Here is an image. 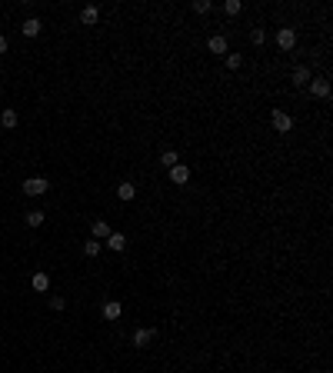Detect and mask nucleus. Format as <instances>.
Instances as JSON below:
<instances>
[{
  "label": "nucleus",
  "instance_id": "obj_1",
  "mask_svg": "<svg viewBox=\"0 0 333 373\" xmlns=\"http://www.w3.org/2000/svg\"><path fill=\"white\" fill-rule=\"evenodd\" d=\"M50 190V184H47L44 177H30V180H23V193L27 197H40V193H47Z\"/></svg>",
  "mask_w": 333,
  "mask_h": 373
},
{
  "label": "nucleus",
  "instance_id": "obj_2",
  "mask_svg": "<svg viewBox=\"0 0 333 373\" xmlns=\"http://www.w3.org/2000/svg\"><path fill=\"white\" fill-rule=\"evenodd\" d=\"M270 120H273V130L277 133H290L293 130V120H290V113H283V110H273Z\"/></svg>",
  "mask_w": 333,
  "mask_h": 373
},
{
  "label": "nucleus",
  "instance_id": "obj_3",
  "mask_svg": "<svg viewBox=\"0 0 333 373\" xmlns=\"http://www.w3.org/2000/svg\"><path fill=\"white\" fill-rule=\"evenodd\" d=\"M277 44H280V50H293V44H297V33L290 30V27H280V30H277Z\"/></svg>",
  "mask_w": 333,
  "mask_h": 373
},
{
  "label": "nucleus",
  "instance_id": "obj_4",
  "mask_svg": "<svg viewBox=\"0 0 333 373\" xmlns=\"http://www.w3.org/2000/svg\"><path fill=\"white\" fill-rule=\"evenodd\" d=\"M310 93L317 100H327L330 97V84H327V80H310Z\"/></svg>",
  "mask_w": 333,
  "mask_h": 373
},
{
  "label": "nucleus",
  "instance_id": "obj_5",
  "mask_svg": "<svg viewBox=\"0 0 333 373\" xmlns=\"http://www.w3.org/2000/svg\"><path fill=\"white\" fill-rule=\"evenodd\" d=\"M40 27H44V23L37 20V17H30V20L20 23V33H23V37H37V33H40Z\"/></svg>",
  "mask_w": 333,
  "mask_h": 373
},
{
  "label": "nucleus",
  "instance_id": "obj_6",
  "mask_svg": "<svg viewBox=\"0 0 333 373\" xmlns=\"http://www.w3.org/2000/svg\"><path fill=\"white\" fill-rule=\"evenodd\" d=\"M97 20H100V7H83V10H80V23L93 27Z\"/></svg>",
  "mask_w": 333,
  "mask_h": 373
},
{
  "label": "nucleus",
  "instance_id": "obj_7",
  "mask_svg": "<svg viewBox=\"0 0 333 373\" xmlns=\"http://www.w3.org/2000/svg\"><path fill=\"white\" fill-rule=\"evenodd\" d=\"M207 50H210V54H227V37H220V33L210 37V40H207Z\"/></svg>",
  "mask_w": 333,
  "mask_h": 373
},
{
  "label": "nucleus",
  "instance_id": "obj_8",
  "mask_svg": "<svg viewBox=\"0 0 333 373\" xmlns=\"http://www.w3.org/2000/svg\"><path fill=\"white\" fill-rule=\"evenodd\" d=\"M170 180H173V184H187V180H190V170H187L183 164L170 167Z\"/></svg>",
  "mask_w": 333,
  "mask_h": 373
},
{
  "label": "nucleus",
  "instance_id": "obj_9",
  "mask_svg": "<svg viewBox=\"0 0 333 373\" xmlns=\"http://www.w3.org/2000/svg\"><path fill=\"white\" fill-rule=\"evenodd\" d=\"M150 340H154V330H147V327H140L133 333V347H147Z\"/></svg>",
  "mask_w": 333,
  "mask_h": 373
},
{
  "label": "nucleus",
  "instance_id": "obj_10",
  "mask_svg": "<svg viewBox=\"0 0 333 373\" xmlns=\"http://www.w3.org/2000/svg\"><path fill=\"white\" fill-rule=\"evenodd\" d=\"M110 223H107V220H97V223H93V237H97V240H107V237H110Z\"/></svg>",
  "mask_w": 333,
  "mask_h": 373
},
{
  "label": "nucleus",
  "instance_id": "obj_11",
  "mask_svg": "<svg viewBox=\"0 0 333 373\" xmlns=\"http://www.w3.org/2000/svg\"><path fill=\"white\" fill-rule=\"evenodd\" d=\"M30 283H33V290H37V293H44L47 286H50V277H47L44 270H40V274H33V280H30Z\"/></svg>",
  "mask_w": 333,
  "mask_h": 373
},
{
  "label": "nucleus",
  "instance_id": "obj_12",
  "mask_svg": "<svg viewBox=\"0 0 333 373\" xmlns=\"http://www.w3.org/2000/svg\"><path fill=\"white\" fill-rule=\"evenodd\" d=\"M107 247H110V250H127V237H123V233H110V237H107Z\"/></svg>",
  "mask_w": 333,
  "mask_h": 373
},
{
  "label": "nucleus",
  "instance_id": "obj_13",
  "mask_svg": "<svg viewBox=\"0 0 333 373\" xmlns=\"http://www.w3.org/2000/svg\"><path fill=\"white\" fill-rule=\"evenodd\" d=\"M290 80H293V84H310V70H307V67H293Z\"/></svg>",
  "mask_w": 333,
  "mask_h": 373
},
{
  "label": "nucleus",
  "instance_id": "obj_14",
  "mask_svg": "<svg viewBox=\"0 0 333 373\" xmlns=\"http://www.w3.org/2000/svg\"><path fill=\"white\" fill-rule=\"evenodd\" d=\"M17 120H20V117H17V110H3V113H0V123H3L7 130H13V127H17Z\"/></svg>",
  "mask_w": 333,
  "mask_h": 373
},
{
  "label": "nucleus",
  "instance_id": "obj_15",
  "mask_svg": "<svg viewBox=\"0 0 333 373\" xmlns=\"http://www.w3.org/2000/svg\"><path fill=\"white\" fill-rule=\"evenodd\" d=\"M117 197H120V200H133V197H137V186H133V184H120V186H117Z\"/></svg>",
  "mask_w": 333,
  "mask_h": 373
},
{
  "label": "nucleus",
  "instance_id": "obj_16",
  "mask_svg": "<svg viewBox=\"0 0 333 373\" xmlns=\"http://www.w3.org/2000/svg\"><path fill=\"white\" fill-rule=\"evenodd\" d=\"M160 164H164V167H166V170H170V167H177V164H180V157H177V150H166V154H164V157H160Z\"/></svg>",
  "mask_w": 333,
  "mask_h": 373
},
{
  "label": "nucleus",
  "instance_id": "obj_17",
  "mask_svg": "<svg viewBox=\"0 0 333 373\" xmlns=\"http://www.w3.org/2000/svg\"><path fill=\"white\" fill-rule=\"evenodd\" d=\"M103 317L117 320V317H120V303H113V300H110V303H103Z\"/></svg>",
  "mask_w": 333,
  "mask_h": 373
},
{
  "label": "nucleus",
  "instance_id": "obj_18",
  "mask_svg": "<svg viewBox=\"0 0 333 373\" xmlns=\"http://www.w3.org/2000/svg\"><path fill=\"white\" fill-rule=\"evenodd\" d=\"M27 223H30V227H40V223H44V210H27Z\"/></svg>",
  "mask_w": 333,
  "mask_h": 373
},
{
  "label": "nucleus",
  "instance_id": "obj_19",
  "mask_svg": "<svg viewBox=\"0 0 333 373\" xmlns=\"http://www.w3.org/2000/svg\"><path fill=\"white\" fill-rule=\"evenodd\" d=\"M223 10L230 13V17H237V13L244 10V3H240V0H227V3H223Z\"/></svg>",
  "mask_w": 333,
  "mask_h": 373
},
{
  "label": "nucleus",
  "instance_id": "obj_20",
  "mask_svg": "<svg viewBox=\"0 0 333 373\" xmlns=\"http://www.w3.org/2000/svg\"><path fill=\"white\" fill-rule=\"evenodd\" d=\"M83 253H87V257H97L100 253V240H87L83 243Z\"/></svg>",
  "mask_w": 333,
  "mask_h": 373
},
{
  "label": "nucleus",
  "instance_id": "obj_21",
  "mask_svg": "<svg viewBox=\"0 0 333 373\" xmlns=\"http://www.w3.org/2000/svg\"><path fill=\"white\" fill-rule=\"evenodd\" d=\"M193 10H197V13H210L213 3H210V0H197V3H193Z\"/></svg>",
  "mask_w": 333,
  "mask_h": 373
},
{
  "label": "nucleus",
  "instance_id": "obj_22",
  "mask_svg": "<svg viewBox=\"0 0 333 373\" xmlns=\"http://www.w3.org/2000/svg\"><path fill=\"white\" fill-rule=\"evenodd\" d=\"M240 64H244V57L240 54H227V67H230V70H237Z\"/></svg>",
  "mask_w": 333,
  "mask_h": 373
},
{
  "label": "nucleus",
  "instance_id": "obj_23",
  "mask_svg": "<svg viewBox=\"0 0 333 373\" xmlns=\"http://www.w3.org/2000/svg\"><path fill=\"white\" fill-rule=\"evenodd\" d=\"M250 40H253V44H256V47L263 44V40H266V33H263V27H256V30H253V33H250Z\"/></svg>",
  "mask_w": 333,
  "mask_h": 373
},
{
  "label": "nucleus",
  "instance_id": "obj_24",
  "mask_svg": "<svg viewBox=\"0 0 333 373\" xmlns=\"http://www.w3.org/2000/svg\"><path fill=\"white\" fill-rule=\"evenodd\" d=\"M3 50H7V37H0V54H3Z\"/></svg>",
  "mask_w": 333,
  "mask_h": 373
}]
</instances>
